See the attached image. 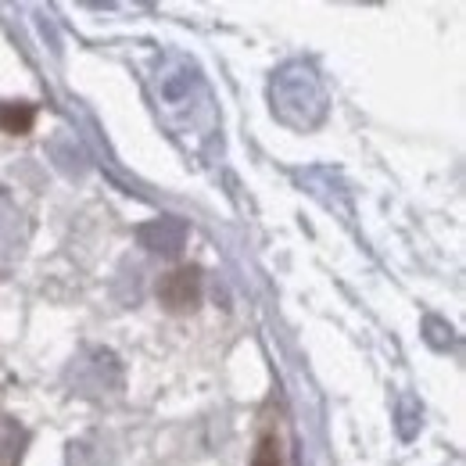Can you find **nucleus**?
Listing matches in <instances>:
<instances>
[{
  "label": "nucleus",
  "instance_id": "obj_3",
  "mask_svg": "<svg viewBox=\"0 0 466 466\" xmlns=\"http://www.w3.org/2000/svg\"><path fill=\"white\" fill-rule=\"evenodd\" d=\"M173 288H176V294H169L166 301H169L173 309H179V305H190V301L198 298V273H194V269L173 273V277L166 280V291H173Z\"/></svg>",
  "mask_w": 466,
  "mask_h": 466
},
{
  "label": "nucleus",
  "instance_id": "obj_2",
  "mask_svg": "<svg viewBox=\"0 0 466 466\" xmlns=\"http://www.w3.org/2000/svg\"><path fill=\"white\" fill-rule=\"evenodd\" d=\"M187 240V227L179 219H155L147 227H140V244L151 248V251H162V255H176Z\"/></svg>",
  "mask_w": 466,
  "mask_h": 466
},
{
  "label": "nucleus",
  "instance_id": "obj_4",
  "mask_svg": "<svg viewBox=\"0 0 466 466\" xmlns=\"http://www.w3.org/2000/svg\"><path fill=\"white\" fill-rule=\"evenodd\" d=\"M18 452H22V431L0 420V466H11Z\"/></svg>",
  "mask_w": 466,
  "mask_h": 466
},
{
  "label": "nucleus",
  "instance_id": "obj_1",
  "mask_svg": "<svg viewBox=\"0 0 466 466\" xmlns=\"http://www.w3.org/2000/svg\"><path fill=\"white\" fill-rule=\"evenodd\" d=\"M273 112L280 116V122H288L294 129H312L323 118L327 97H323V86H319L312 68L288 65L273 79Z\"/></svg>",
  "mask_w": 466,
  "mask_h": 466
},
{
  "label": "nucleus",
  "instance_id": "obj_5",
  "mask_svg": "<svg viewBox=\"0 0 466 466\" xmlns=\"http://www.w3.org/2000/svg\"><path fill=\"white\" fill-rule=\"evenodd\" d=\"M255 466H280V452H277L273 438H266V441L258 445V452H255Z\"/></svg>",
  "mask_w": 466,
  "mask_h": 466
}]
</instances>
